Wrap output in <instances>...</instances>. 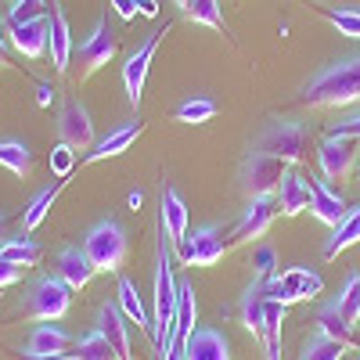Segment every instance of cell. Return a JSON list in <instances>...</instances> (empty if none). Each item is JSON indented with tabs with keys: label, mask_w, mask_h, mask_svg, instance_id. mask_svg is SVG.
<instances>
[{
	"label": "cell",
	"mask_w": 360,
	"mask_h": 360,
	"mask_svg": "<svg viewBox=\"0 0 360 360\" xmlns=\"http://www.w3.org/2000/svg\"><path fill=\"white\" fill-rule=\"evenodd\" d=\"M8 37H11V44H15L18 54H25V58H44V54H47L51 25H47V18H40V22H25V25L8 22Z\"/></svg>",
	"instance_id": "cell-22"
},
{
	"label": "cell",
	"mask_w": 360,
	"mask_h": 360,
	"mask_svg": "<svg viewBox=\"0 0 360 360\" xmlns=\"http://www.w3.org/2000/svg\"><path fill=\"white\" fill-rule=\"evenodd\" d=\"M115 303H119V310L127 314V321H134L137 328H144V332L152 335V317H148V310H144V303H141L137 281H130V278H119V288H115Z\"/></svg>",
	"instance_id": "cell-27"
},
{
	"label": "cell",
	"mask_w": 360,
	"mask_h": 360,
	"mask_svg": "<svg viewBox=\"0 0 360 360\" xmlns=\"http://www.w3.org/2000/svg\"><path fill=\"white\" fill-rule=\"evenodd\" d=\"M342 356H346V346L335 342V339H328V335H321V332L303 346V353H299V360H342Z\"/></svg>",
	"instance_id": "cell-34"
},
{
	"label": "cell",
	"mask_w": 360,
	"mask_h": 360,
	"mask_svg": "<svg viewBox=\"0 0 360 360\" xmlns=\"http://www.w3.org/2000/svg\"><path fill=\"white\" fill-rule=\"evenodd\" d=\"M274 213H278V198H274V195H259V198H249L245 213L238 217V224H234L231 242H234V245H249V242H259V238L270 231V224H274Z\"/></svg>",
	"instance_id": "cell-11"
},
{
	"label": "cell",
	"mask_w": 360,
	"mask_h": 360,
	"mask_svg": "<svg viewBox=\"0 0 360 360\" xmlns=\"http://www.w3.org/2000/svg\"><path fill=\"white\" fill-rule=\"evenodd\" d=\"M328 134H342V137H353V141H360V115L339 119V123H332V130H328Z\"/></svg>",
	"instance_id": "cell-41"
},
{
	"label": "cell",
	"mask_w": 360,
	"mask_h": 360,
	"mask_svg": "<svg viewBox=\"0 0 360 360\" xmlns=\"http://www.w3.org/2000/svg\"><path fill=\"white\" fill-rule=\"evenodd\" d=\"M317 332H321V335H328V339H335V342H342L346 349H360L356 328H353V324L339 314L335 299H332V303H324V307L317 310Z\"/></svg>",
	"instance_id": "cell-23"
},
{
	"label": "cell",
	"mask_w": 360,
	"mask_h": 360,
	"mask_svg": "<svg viewBox=\"0 0 360 360\" xmlns=\"http://www.w3.org/2000/svg\"><path fill=\"white\" fill-rule=\"evenodd\" d=\"M76 356H79V360H115V349L108 346V339L94 328V332H86V335L76 342Z\"/></svg>",
	"instance_id": "cell-36"
},
{
	"label": "cell",
	"mask_w": 360,
	"mask_h": 360,
	"mask_svg": "<svg viewBox=\"0 0 360 360\" xmlns=\"http://www.w3.org/2000/svg\"><path fill=\"white\" fill-rule=\"evenodd\" d=\"M47 25H51V37H47L51 62H54L58 72H69V65H72V33H69V18H65V11L58 8V4H51Z\"/></svg>",
	"instance_id": "cell-19"
},
{
	"label": "cell",
	"mask_w": 360,
	"mask_h": 360,
	"mask_svg": "<svg viewBox=\"0 0 360 360\" xmlns=\"http://www.w3.org/2000/svg\"><path fill=\"white\" fill-rule=\"evenodd\" d=\"M307 108H346L360 101V54L339 58V62L317 69L299 94Z\"/></svg>",
	"instance_id": "cell-1"
},
{
	"label": "cell",
	"mask_w": 360,
	"mask_h": 360,
	"mask_svg": "<svg viewBox=\"0 0 360 360\" xmlns=\"http://www.w3.org/2000/svg\"><path fill=\"white\" fill-rule=\"evenodd\" d=\"M115 37H112V29H108V22L105 18H98V25H94V33H90L83 44H79V51H76V65H79V79H90L98 69H105L112 58H115Z\"/></svg>",
	"instance_id": "cell-12"
},
{
	"label": "cell",
	"mask_w": 360,
	"mask_h": 360,
	"mask_svg": "<svg viewBox=\"0 0 360 360\" xmlns=\"http://www.w3.org/2000/svg\"><path fill=\"white\" fill-rule=\"evenodd\" d=\"M169 29V25H166ZM166 29H155V33H148V40L127 58V65H123V86H127V98L130 105L137 108L141 105V94H144V79H148V65H152V58H155V47L159 40L166 37Z\"/></svg>",
	"instance_id": "cell-13"
},
{
	"label": "cell",
	"mask_w": 360,
	"mask_h": 360,
	"mask_svg": "<svg viewBox=\"0 0 360 360\" xmlns=\"http://www.w3.org/2000/svg\"><path fill=\"white\" fill-rule=\"evenodd\" d=\"M0 227H4V213H0ZM0 245H4V231H0Z\"/></svg>",
	"instance_id": "cell-50"
},
{
	"label": "cell",
	"mask_w": 360,
	"mask_h": 360,
	"mask_svg": "<svg viewBox=\"0 0 360 360\" xmlns=\"http://www.w3.org/2000/svg\"><path fill=\"white\" fill-rule=\"evenodd\" d=\"M18 278H22V266H15V263H8V259H0V288L15 285Z\"/></svg>",
	"instance_id": "cell-42"
},
{
	"label": "cell",
	"mask_w": 360,
	"mask_h": 360,
	"mask_svg": "<svg viewBox=\"0 0 360 360\" xmlns=\"http://www.w3.org/2000/svg\"><path fill=\"white\" fill-rule=\"evenodd\" d=\"M263 285V295L266 299H278V303L292 307V303H303V299H317L324 292V278L310 266H288L281 270L278 278L270 281H259Z\"/></svg>",
	"instance_id": "cell-5"
},
{
	"label": "cell",
	"mask_w": 360,
	"mask_h": 360,
	"mask_svg": "<svg viewBox=\"0 0 360 360\" xmlns=\"http://www.w3.org/2000/svg\"><path fill=\"white\" fill-rule=\"evenodd\" d=\"M274 198H278V213L281 217H299L303 209H310V176L303 169L288 166L278 191H274Z\"/></svg>",
	"instance_id": "cell-14"
},
{
	"label": "cell",
	"mask_w": 360,
	"mask_h": 360,
	"mask_svg": "<svg viewBox=\"0 0 360 360\" xmlns=\"http://www.w3.org/2000/svg\"><path fill=\"white\" fill-rule=\"evenodd\" d=\"M18 360H79L76 353H18Z\"/></svg>",
	"instance_id": "cell-44"
},
{
	"label": "cell",
	"mask_w": 360,
	"mask_h": 360,
	"mask_svg": "<svg viewBox=\"0 0 360 360\" xmlns=\"http://www.w3.org/2000/svg\"><path fill=\"white\" fill-rule=\"evenodd\" d=\"M144 134V127H141V119H130V123H123V127H115L112 134H105L94 148H90V152H86V166L90 162H105V159H115V155H123L127 152V148L137 141Z\"/></svg>",
	"instance_id": "cell-20"
},
{
	"label": "cell",
	"mask_w": 360,
	"mask_h": 360,
	"mask_svg": "<svg viewBox=\"0 0 360 360\" xmlns=\"http://www.w3.org/2000/svg\"><path fill=\"white\" fill-rule=\"evenodd\" d=\"M69 346H72V335L65 328L44 321V324L33 328V335L25 342V353H69Z\"/></svg>",
	"instance_id": "cell-24"
},
{
	"label": "cell",
	"mask_w": 360,
	"mask_h": 360,
	"mask_svg": "<svg viewBox=\"0 0 360 360\" xmlns=\"http://www.w3.org/2000/svg\"><path fill=\"white\" fill-rule=\"evenodd\" d=\"M94 274H98L94 263H90V256H86L79 245H65L62 252H58V278H62L72 292L86 288Z\"/></svg>",
	"instance_id": "cell-21"
},
{
	"label": "cell",
	"mask_w": 360,
	"mask_h": 360,
	"mask_svg": "<svg viewBox=\"0 0 360 360\" xmlns=\"http://www.w3.org/2000/svg\"><path fill=\"white\" fill-rule=\"evenodd\" d=\"M176 278H173V259L166 252V231L159 238V259H155V295H152V339L159 353L180 335L176 332ZM184 339V335H180Z\"/></svg>",
	"instance_id": "cell-2"
},
{
	"label": "cell",
	"mask_w": 360,
	"mask_h": 360,
	"mask_svg": "<svg viewBox=\"0 0 360 360\" xmlns=\"http://www.w3.org/2000/svg\"><path fill=\"white\" fill-rule=\"evenodd\" d=\"M37 101H40V105H44V108H47V105H51V101H54V90H51V86H47V83H40V94H37Z\"/></svg>",
	"instance_id": "cell-47"
},
{
	"label": "cell",
	"mask_w": 360,
	"mask_h": 360,
	"mask_svg": "<svg viewBox=\"0 0 360 360\" xmlns=\"http://www.w3.org/2000/svg\"><path fill=\"white\" fill-rule=\"evenodd\" d=\"M188 18H191L195 25H209V29H217V33L227 37V22H224V11H220L217 0H195L191 11H188Z\"/></svg>",
	"instance_id": "cell-35"
},
{
	"label": "cell",
	"mask_w": 360,
	"mask_h": 360,
	"mask_svg": "<svg viewBox=\"0 0 360 360\" xmlns=\"http://www.w3.org/2000/svg\"><path fill=\"white\" fill-rule=\"evenodd\" d=\"M58 191H62V184H58V188H44V191H40L33 202H29V209L22 213V231H25V234H33V231L44 224V217L51 213V205H54Z\"/></svg>",
	"instance_id": "cell-31"
},
{
	"label": "cell",
	"mask_w": 360,
	"mask_h": 360,
	"mask_svg": "<svg viewBox=\"0 0 360 360\" xmlns=\"http://www.w3.org/2000/svg\"><path fill=\"white\" fill-rule=\"evenodd\" d=\"M288 162L274 159V155H263V152H249L245 162H242V191L249 198H259V195H274L281 176H285Z\"/></svg>",
	"instance_id": "cell-9"
},
{
	"label": "cell",
	"mask_w": 360,
	"mask_h": 360,
	"mask_svg": "<svg viewBox=\"0 0 360 360\" xmlns=\"http://www.w3.org/2000/svg\"><path fill=\"white\" fill-rule=\"evenodd\" d=\"M98 332L115 349V360H134L130 356V321H127L123 310H119V303H108V307L98 310Z\"/></svg>",
	"instance_id": "cell-16"
},
{
	"label": "cell",
	"mask_w": 360,
	"mask_h": 360,
	"mask_svg": "<svg viewBox=\"0 0 360 360\" xmlns=\"http://www.w3.org/2000/svg\"><path fill=\"white\" fill-rule=\"evenodd\" d=\"M159 356H162V360H184V339L176 335V339H173V342H169V346H166Z\"/></svg>",
	"instance_id": "cell-45"
},
{
	"label": "cell",
	"mask_w": 360,
	"mask_h": 360,
	"mask_svg": "<svg viewBox=\"0 0 360 360\" xmlns=\"http://www.w3.org/2000/svg\"><path fill=\"white\" fill-rule=\"evenodd\" d=\"M112 8H115V15L123 18V22H134L137 18V0H112Z\"/></svg>",
	"instance_id": "cell-43"
},
{
	"label": "cell",
	"mask_w": 360,
	"mask_h": 360,
	"mask_svg": "<svg viewBox=\"0 0 360 360\" xmlns=\"http://www.w3.org/2000/svg\"><path fill=\"white\" fill-rule=\"evenodd\" d=\"M184 360H231V342L217 328H195L184 339Z\"/></svg>",
	"instance_id": "cell-18"
},
{
	"label": "cell",
	"mask_w": 360,
	"mask_h": 360,
	"mask_svg": "<svg viewBox=\"0 0 360 360\" xmlns=\"http://www.w3.org/2000/svg\"><path fill=\"white\" fill-rule=\"evenodd\" d=\"M328 22H332L342 37H349V40H360V8H339V11H332V8H324L321 11Z\"/></svg>",
	"instance_id": "cell-37"
},
{
	"label": "cell",
	"mask_w": 360,
	"mask_h": 360,
	"mask_svg": "<svg viewBox=\"0 0 360 360\" xmlns=\"http://www.w3.org/2000/svg\"><path fill=\"white\" fill-rule=\"evenodd\" d=\"M159 217H162V231L169 238V245L180 249V242L188 238V202L176 188H162V198H159Z\"/></svg>",
	"instance_id": "cell-17"
},
{
	"label": "cell",
	"mask_w": 360,
	"mask_h": 360,
	"mask_svg": "<svg viewBox=\"0 0 360 360\" xmlns=\"http://www.w3.org/2000/svg\"><path fill=\"white\" fill-rule=\"evenodd\" d=\"M356 155H360V144L353 137H342V134H328L321 144H317V166L324 173V180H349V173L356 169Z\"/></svg>",
	"instance_id": "cell-8"
},
{
	"label": "cell",
	"mask_w": 360,
	"mask_h": 360,
	"mask_svg": "<svg viewBox=\"0 0 360 360\" xmlns=\"http://www.w3.org/2000/svg\"><path fill=\"white\" fill-rule=\"evenodd\" d=\"M360 242V202L349 205V213L342 217V224L332 231V238H328V245H324V259H335L339 252L353 249Z\"/></svg>",
	"instance_id": "cell-25"
},
{
	"label": "cell",
	"mask_w": 360,
	"mask_h": 360,
	"mask_svg": "<svg viewBox=\"0 0 360 360\" xmlns=\"http://www.w3.org/2000/svg\"><path fill=\"white\" fill-rule=\"evenodd\" d=\"M176 4L184 8V11H191V4H195V0H176Z\"/></svg>",
	"instance_id": "cell-49"
},
{
	"label": "cell",
	"mask_w": 360,
	"mask_h": 360,
	"mask_svg": "<svg viewBox=\"0 0 360 360\" xmlns=\"http://www.w3.org/2000/svg\"><path fill=\"white\" fill-rule=\"evenodd\" d=\"M72 307V288L62 278H40L25 292V317L33 321H62Z\"/></svg>",
	"instance_id": "cell-6"
},
{
	"label": "cell",
	"mask_w": 360,
	"mask_h": 360,
	"mask_svg": "<svg viewBox=\"0 0 360 360\" xmlns=\"http://www.w3.org/2000/svg\"><path fill=\"white\" fill-rule=\"evenodd\" d=\"M252 274L256 281H270V278H278L281 270H278V252L270 249V245H259L256 256H252Z\"/></svg>",
	"instance_id": "cell-39"
},
{
	"label": "cell",
	"mask_w": 360,
	"mask_h": 360,
	"mask_svg": "<svg viewBox=\"0 0 360 360\" xmlns=\"http://www.w3.org/2000/svg\"><path fill=\"white\" fill-rule=\"evenodd\" d=\"M0 259H8L15 266H37L40 263V245L37 242H29V238H11V242L0 245Z\"/></svg>",
	"instance_id": "cell-30"
},
{
	"label": "cell",
	"mask_w": 360,
	"mask_h": 360,
	"mask_svg": "<svg viewBox=\"0 0 360 360\" xmlns=\"http://www.w3.org/2000/svg\"><path fill=\"white\" fill-rule=\"evenodd\" d=\"M40 18H47V0H11L8 22L25 25V22H40Z\"/></svg>",
	"instance_id": "cell-38"
},
{
	"label": "cell",
	"mask_w": 360,
	"mask_h": 360,
	"mask_svg": "<svg viewBox=\"0 0 360 360\" xmlns=\"http://www.w3.org/2000/svg\"><path fill=\"white\" fill-rule=\"evenodd\" d=\"M137 11H141L144 18H155V15H159V4H155V0H137Z\"/></svg>",
	"instance_id": "cell-46"
},
{
	"label": "cell",
	"mask_w": 360,
	"mask_h": 360,
	"mask_svg": "<svg viewBox=\"0 0 360 360\" xmlns=\"http://www.w3.org/2000/svg\"><path fill=\"white\" fill-rule=\"evenodd\" d=\"M307 141H310V127L303 119H270L263 127V134L256 137L252 152H263V155H274L288 166H299L307 155Z\"/></svg>",
	"instance_id": "cell-4"
},
{
	"label": "cell",
	"mask_w": 360,
	"mask_h": 360,
	"mask_svg": "<svg viewBox=\"0 0 360 360\" xmlns=\"http://www.w3.org/2000/svg\"><path fill=\"white\" fill-rule=\"evenodd\" d=\"M356 173H360V155H356Z\"/></svg>",
	"instance_id": "cell-51"
},
{
	"label": "cell",
	"mask_w": 360,
	"mask_h": 360,
	"mask_svg": "<svg viewBox=\"0 0 360 360\" xmlns=\"http://www.w3.org/2000/svg\"><path fill=\"white\" fill-rule=\"evenodd\" d=\"M0 69H11V58H8V44L0 37Z\"/></svg>",
	"instance_id": "cell-48"
},
{
	"label": "cell",
	"mask_w": 360,
	"mask_h": 360,
	"mask_svg": "<svg viewBox=\"0 0 360 360\" xmlns=\"http://www.w3.org/2000/svg\"><path fill=\"white\" fill-rule=\"evenodd\" d=\"M72 166H76V148H69L65 141L51 152V169H54V176L58 180H69V173H72Z\"/></svg>",
	"instance_id": "cell-40"
},
{
	"label": "cell",
	"mask_w": 360,
	"mask_h": 360,
	"mask_svg": "<svg viewBox=\"0 0 360 360\" xmlns=\"http://www.w3.org/2000/svg\"><path fill=\"white\" fill-rule=\"evenodd\" d=\"M0 166H4L8 173H15V176H29L33 173V152H29L22 141L4 137L0 141Z\"/></svg>",
	"instance_id": "cell-29"
},
{
	"label": "cell",
	"mask_w": 360,
	"mask_h": 360,
	"mask_svg": "<svg viewBox=\"0 0 360 360\" xmlns=\"http://www.w3.org/2000/svg\"><path fill=\"white\" fill-rule=\"evenodd\" d=\"M310 213H314V220H321L328 227H339L342 217L349 213V205L332 184H328V180H314L310 176Z\"/></svg>",
	"instance_id": "cell-15"
},
{
	"label": "cell",
	"mask_w": 360,
	"mask_h": 360,
	"mask_svg": "<svg viewBox=\"0 0 360 360\" xmlns=\"http://www.w3.org/2000/svg\"><path fill=\"white\" fill-rule=\"evenodd\" d=\"M198 324V295H195V285L191 281H180L176 285V332L180 335H191Z\"/></svg>",
	"instance_id": "cell-28"
},
{
	"label": "cell",
	"mask_w": 360,
	"mask_h": 360,
	"mask_svg": "<svg viewBox=\"0 0 360 360\" xmlns=\"http://www.w3.org/2000/svg\"><path fill=\"white\" fill-rule=\"evenodd\" d=\"M263 314H266V295H263V285L252 281L242 295V303H238V317H242L245 332H252L256 339L263 335Z\"/></svg>",
	"instance_id": "cell-26"
},
{
	"label": "cell",
	"mask_w": 360,
	"mask_h": 360,
	"mask_svg": "<svg viewBox=\"0 0 360 360\" xmlns=\"http://www.w3.org/2000/svg\"><path fill=\"white\" fill-rule=\"evenodd\" d=\"M176 252H180V263L184 266H213L227 256V234L217 224L195 227L184 242H180Z\"/></svg>",
	"instance_id": "cell-7"
},
{
	"label": "cell",
	"mask_w": 360,
	"mask_h": 360,
	"mask_svg": "<svg viewBox=\"0 0 360 360\" xmlns=\"http://www.w3.org/2000/svg\"><path fill=\"white\" fill-rule=\"evenodd\" d=\"M213 115H217V101H209V98H188L176 105V119L180 123H191V127L209 123Z\"/></svg>",
	"instance_id": "cell-33"
},
{
	"label": "cell",
	"mask_w": 360,
	"mask_h": 360,
	"mask_svg": "<svg viewBox=\"0 0 360 360\" xmlns=\"http://www.w3.org/2000/svg\"><path fill=\"white\" fill-rule=\"evenodd\" d=\"M58 137H62L69 148H76V152H90V148L98 144L94 119H90V112H86V105L79 98L62 101V112H58Z\"/></svg>",
	"instance_id": "cell-10"
},
{
	"label": "cell",
	"mask_w": 360,
	"mask_h": 360,
	"mask_svg": "<svg viewBox=\"0 0 360 360\" xmlns=\"http://www.w3.org/2000/svg\"><path fill=\"white\" fill-rule=\"evenodd\" d=\"M335 307H339V314H342L353 328L360 324V274H349V278H346L342 292L335 295Z\"/></svg>",
	"instance_id": "cell-32"
},
{
	"label": "cell",
	"mask_w": 360,
	"mask_h": 360,
	"mask_svg": "<svg viewBox=\"0 0 360 360\" xmlns=\"http://www.w3.org/2000/svg\"><path fill=\"white\" fill-rule=\"evenodd\" d=\"M83 252L90 256L98 274H119L130 252V234L119 220H98L83 238Z\"/></svg>",
	"instance_id": "cell-3"
}]
</instances>
